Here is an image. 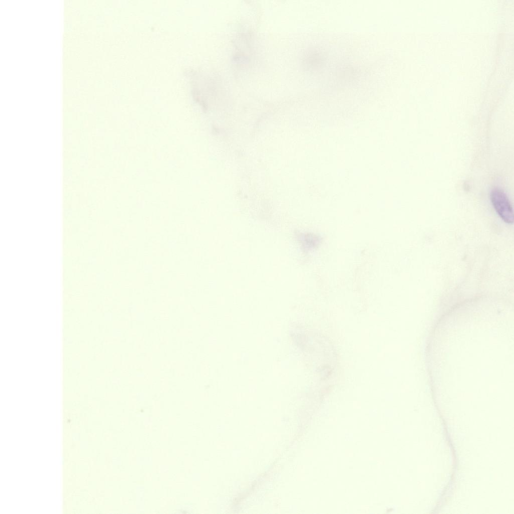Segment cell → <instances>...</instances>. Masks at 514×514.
<instances>
[{"instance_id": "obj_1", "label": "cell", "mask_w": 514, "mask_h": 514, "mask_svg": "<svg viewBox=\"0 0 514 514\" xmlns=\"http://www.w3.org/2000/svg\"><path fill=\"white\" fill-rule=\"evenodd\" d=\"M491 200L495 210L506 223L513 222V211L509 200L501 190L495 188L491 192Z\"/></svg>"}, {"instance_id": "obj_2", "label": "cell", "mask_w": 514, "mask_h": 514, "mask_svg": "<svg viewBox=\"0 0 514 514\" xmlns=\"http://www.w3.org/2000/svg\"><path fill=\"white\" fill-rule=\"evenodd\" d=\"M300 241L305 248L310 249L315 247L320 241V238L312 234H302L300 236Z\"/></svg>"}]
</instances>
